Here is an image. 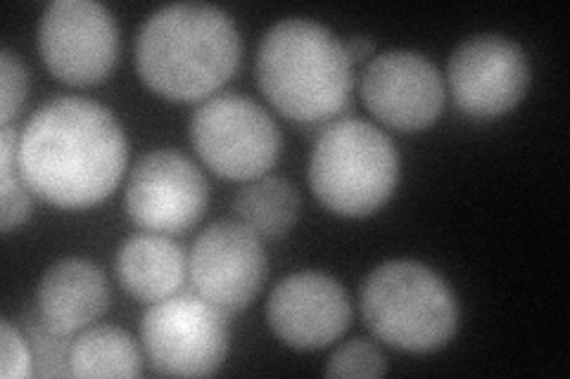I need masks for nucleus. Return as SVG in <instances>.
Wrapping results in <instances>:
<instances>
[{
	"instance_id": "f03ea898",
	"label": "nucleus",
	"mask_w": 570,
	"mask_h": 379,
	"mask_svg": "<svg viewBox=\"0 0 570 379\" xmlns=\"http://www.w3.org/2000/svg\"><path fill=\"white\" fill-rule=\"evenodd\" d=\"M240 64V33L217 6L174 3L142 22L136 67L155 93L178 102L212 96Z\"/></svg>"
},
{
	"instance_id": "6ab92c4d",
	"label": "nucleus",
	"mask_w": 570,
	"mask_h": 379,
	"mask_svg": "<svg viewBox=\"0 0 570 379\" xmlns=\"http://www.w3.org/2000/svg\"><path fill=\"white\" fill-rule=\"evenodd\" d=\"M387 372L383 351L366 339H352L328 358V377H381Z\"/></svg>"
},
{
	"instance_id": "ddd939ff",
	"label": "nucleus",
	"mask_w": 570,
	"mask_h": 379,
	"mask_svg": "<svg viewBox=\"0 0 570 379\" xmlns=\"http://www.w3.org/2000/svg\"><path fill=\"white\" fill-rule=\"evenodd\" d=\"M266 320L285 347L316 351L341 339L352 322L345 287L318 270L283 278L266 303Z\"/></svg>"
},
{
	"instance_id": "9d476101",
	"label": "nucleus",
	"mask_w": 570,
	"mask_h": 379,
	"mask_svg": "<svg viewBox=\"0 0 570 379\" xmlns=\"http://www.w3.org/2000/svg\"><path fill=\"white\" fill-rule=\"evenodd\" d=\"M448 81L463 114L494 119L523 100L530 86V64L521 46L507 36L480 33L452 52Z\"/></svg>"
},
{
	"instance_id": "20e7f679",
	"label": "nucleus",
	"mask_w": 570,
	"mask_h": 379,
	"mask_svg": "<svg viewBox=\"0 0 570 379\" xmlns=\"http://www.w3.org/2000/svg\"><path fill=\"white\" fill-rule=\"evenodd\" d=\"M368 330L385 345L428 353L448 345L459 325L450 285L419 261H385L371 270L362 290Z\"/></svg>"
},
{
	"instance_id": "4468645a",
	"label": "nucleus",
	"mask_w": 570,
	"mask_h": 379,
	"mask_svg": "<svg viewBox=\"0 0 570 379\" xmlns=\"http://www.w3.org/2000/svg\"><path fill=\"white\" fill-rule=\"evenodd\" d=\"M110 287L102 270L88 259H60L36 287V311L41 325L60 337L83 332L105 313Z\"/></svg>"
},
{
	"instance_id": "4be33fe9",
	"label": "nucleus",
	"mask_w": 570,
	"mask_h": 379,
	"mask_svg": "<svg viewBox=\"0 0 570 379\" xmlns=\"http://www.w3.org/2000/svg\"><path fill=\"white\" fill-rule=\"evenodd\" d=\"M345 50H347L352 64L362 62L373 56V41L366 39V36H352V39L345 43Z\"/></svg>"
},
{
	"instance_id": "f3484780",
	"label": "nucleus",
	"mask_w": 570,
	"mask_h": 379,
	"mask_svg": "<svg viewBox=\"0 0 570 379\" xmlns=\"http://www.w3.org/2000/svg\"><path fill=\"white\" fill-rule=\"evenodd\" d=\"M234 209L240 223L257 232L259 238H281L299 216V195L291 180L281 176H262L247 180L238 190Z\"/></svg>"
},
{
	"instance_id": "f8f14e48",
	"label": "nucleus",
	"mask_w": 570,
	"mask_h": 379,
	"mask_svg": "<svg viewBox=\"0 0 570 379\" xmlns=\"http://www.w3.org/2000/svg\"><path fill=\"white\" fill-rule=\"evenodd\" d=\"M362 96L371 114L390 129L421 131L442 112L444 83L421 52L387 50L368 62Z\"/></svg>"
},
{
	"instance_id": "dca6fc26",
	"label": "nucleus",
	"mask_w": 570,
	"mask_h": 379,
	"mask_svg": "<svg viewBox=\"0 0 570 379\" xmlns=\"http://www.w3.org/2000/svg\"><path fill=\"white\" fill-rule=\"evenodd\" d=\"M67 372L75 377H138L142 360L129 332L96 325L69 345Z\"/></svg>"
},
{
	"instance_id": "2eb2a0df",
	"label": "nucleus",
	"mask_w": 570,
	"mask_h": 379,
	"mask_svg": "<svg viewBox=\"0 0 570 379\" xmlns=\"http://www.w3.org/2000/svg\"><path fill=\"white\" fill-rule=\"evenodd\" d=\"M115 268L124 290L140 301L155 303L181 290L188 259L167 235L138 232L119 247Z\"/></svg>"
},
{
	"instance_id": "1a4fd4ad",
	"label": "nucleus",
	"mask_w": 570,
	"mask_h": 379,
	"mask_svg": "<svg viewBox=\"0 0 570 379\" xmlns=\"http://www.w3.org/2000/svg\"><path fill=\"white\" fill-rule=\"evenodd\" d=\"M188 270L195 292L205 301L226 316L240 313L266 280L262 238L240 221L212 223L195 240Z\"/></svg>"
},
{
	"instance_id": "39448f33",
	"label": "nucleus",
	"mask_w": 570,
	"mask_h": 379,
	"mask_svg": "<svg viewBox=\"0 0 570 379\" xmlns=\"http://www.w3.org/2000/svg\"><path fill=\"white\" fill-rule=\"evenodd\" d=\"M397 178V150L379 126L337 119L316 138L309 186L316 200L337 216L376 213L395 192Z\"/></svg>"
},
{
	"instance_id": "6e6552de",
	"label": "nucleus",
	"mask_w": 570,
	"mask_h": 379,
	"mask_svg": "<svg viewBox=\"0 0 570 379\" xmlns=\"http://www.w3.org/2000/svg\"><path fill=\"white\" fill-rule=\"evenodd\" d=\"M39 48L60 81L94 86L117 62V22L98 0H52L41 17Z\"/></svg>"
},
{
	"instance_id": "412c9836",
	"label": "nucleus",
	"mask_w": 570,
	"mask_h": 379,
	"mask_svg": "<svg viewBox=\"0 0 570 379\" xmlns=\"http://www.w3.org/2000/svg\"><path fill=\"white\" fill-rule=\"evenodd\" d=\"M0 368L6 379H24L31 375V351L20 330L12 328L10 320H0Z\"/></svg>"
},
{
	"instance_id": "aec40b11",
	"label": "nucleus",
	"mask_w": 570,
	"mask_h": 379,
	"mask_svg": "<svg viewBox=\"0 0 570 379\" xmlns=\"http://www.w3.org/2000/svg\"><path fill=\"white\" fill-rule=\"evenodd\" d=\"M0 81H3V107H0V121H3V126H10V121L14 119L17 112H20V107L27 98L29 77L22 60L8 48L0 52Z\"/></svg>"
},
{
	"instance_id": "7ed1b4c3",
	"label": "nucleus",
	"mask_w": 570,
	"mask_h": 379,
	"mask_svg": "<svg viewBox=\"0 0 570 379\" xmlns=\"http://www.w3.org/2000/svg\"><path fill=\"white\" fill-rule=\"evenodd\" d=\"M257 79L281 114L302 123L341 114L352 96V60L345 43L314 20L276 22L257 50Z\"/></svg>"
},
{
	"instance_id": "a211bd4d",
	"label": "nucleus",
	"mask_w": 570,
	"mask_h": 379,
	"mask_svg": "<svg viewBox=\"0 0 570 379\" xmlns=\"http://www.w3.org/2000/svg\"><path fill=\"white\" fill-rule=\"evenodd\" d=\"M17 150H20V133L12 126H3V133H0V228L6 235L20 228L31 213V188L20 171Z\"/></svg>"
},
{
	"instance_id": "f257e3e1",
	"label": "nucleus",
	"mask_w": 570,
	"mask_h": 379,
	"mask_svg": "<svg viewBox=\"0 0 570 379\" xmlns=\"http://www.w3.org/2000/svg\"><path fill=\"white\" fill-rule=\"evenodd\" d=\"M129 148L107 107L86 98H56L31 114L17 161L31 192L65 209L102 202L127 169Z\"/></svg>"
},
{
	"instance_id": "423d86ee",
	"label": "nucleus",
	"mask_w": 570,
	"mask_h": 379,
	"mask_svg": "<svg viewBox=\"0 0 570 379\" xmlns=\"http://www.w3.org/2000/svg\"><path fill=\"white\" fill-rule=\"evenodd\" d=\"M140 341L157 375L207 377L224 366L228 353L226 313L198 292H176L150 303Z\"/></svg>"
},
{
	"instance_id": "9b49d317",
	"label": "nucleus",
	"mask_w": 570,
	"mask_h": 379,
	"mask_svg": "<svg viewBox=\"0 0 570 379\" xmlns=\"http://www.w3.org/2000/svg\"><path fill=\"white\" fill-rule=\"evenodd\" d=\"M207 197L205 176L188 157L155 150L136 161L127 186V211L148 232L178 235L203 219Z\"/></svg>"
},
{
	"instance_id": "0eeeda50",
	"label": "nucleus",
	"mask_w": 570,
	"mask_h": 379,
	"mask_svg": "<svg viewBox=\"0 0 570 379\" xmlns=\"http://www.w3.org/2000/svg\"><path fill=\"white\" fill-rule=\"evenodd\" d=\"M190 140L205 164L228 180L266 176L281 152V131L272 114L240 93L205 100L193 114Z\"/></svg>"
}]
</instances>
